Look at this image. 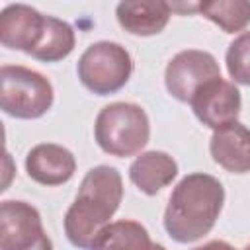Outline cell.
I'll return each instance as SVG.
<instances>
[{"label": "cell", "mask_w": 250, "mask_h": 250, "mask_svg": "<svg viewBox=\"0 0 250 250\" xmlns=\"http://www.w3.org/2000/svg\"><path fill=\"white\" fill-rule=\"evenodd\" d=\"M123 199V180L113 166H94L80 182L74 203L64 215V234L80 250H92Z\"/></svg>", "instance_id": "obj_1"}, {"label": "cell", "mask_w": 250, "mask_h": 250, "mask_svg": "<svg viewBox=\"0 0 250 250\" xmlns=\"http://www.w3.org/2000/svg\"><path fill=\"white\" fill-rule=\"evenodd\" d=\"M223 184L203 172L184 176L170 193L164 211V229L180 244L195 242L209 234L223 211Z\"/></svg>", "instance_id": "obj_2"}, {"label": "cell", "mask_w": 250, "mask_h": 250, "mask_svg": "<svg viewBox=\"0 0 250 250\" xmlns=\"http://www.w3.org/2000/svg\"><path fill=\"white\" fill-rule=\"evenodd\" d=\"M150 137L146 111L131 102H113L96 115L94 139L98 146L117 158H127L145 148Z\"/></svg>", "instance_id": "obj_3"}, {"label": "cell", "mask_w": 250, "mask_h": 250, "mask_svg": "<svg viewBox=\"0 0 250 250\" xmlns=\"http://www.w3.org/2000/svg\"><path fill=\"white\" fill-rule=\"evenodd\" d=\"M53 100V84L41 72L20 64H4L0 68V107L6 115L37 119L51 109Z\"/></svg>", "instance_id": "obj_4"}, {"label": "cell", "mask_w": 250, "mask_h": 250, "mask_svg": "<svg viewBox=\"0 0 250 250\" xmlns=\"http://www.w3.org/2000/svg\"><path fill=\"white\" fill-rule=\"evenodd\" d=\"M76 72L86 90L96 96H109L129 82L133 59L123 45L115 41H98L80 55Z\"/></svg>", "instance_id": "obj_5"}, {"label": "cell", "mask_w": 250, "mask_h": 250, "mask_svg": "<svg viewBox=\"0 0 250 250\" xmlns=\"http://www.w3.org/2000/svg\"><path fill=\"white\" fill-rule=\"evenodd\" d=\"M0 248L2 250H53L43 229L39 211L18 199L0 203Z\"/></svg>", "instance_id": "obj_6"}, {"label": "cell", "mask_w": 250, "mask_h": 250, "mask_svg": "<svg viewBox=\"0 0 250 250\" xmlns=\"http://www.w3.org/2000/svg\"><path fill=\"white\" fill-rule=\"evenodd\" d=\"M221 78V68L217 59L199 49L180 51L170 59L164 70V84L172 98L189 104L199 88Z\"/></svg>", "instance_id": "obj_7"}, {"label": "cell", "mask_w": 250, "mask_h": 250, "mask_svg": "<svg viewBox=\"0 0 250 250\" xmlns=\"http://www.w3.org/2000/svg\"><path fill=\"white\" fill-rule=\"evenodd\" d=\"M191 109L195 117L209 129L217 131L229 123H234L240 115L242 98L234 82L217 78L203 88L197 90V94L191 98Z\"/></svg>", "instance_id": "obj_8"}, {"label": "cell", "mask_w": 250, "mask_h": 250, "mask_svg": "<svg viewBox=\"0 0 250 250\" xmlns=\"http://www.w3.org/2000/svg\"><path fill=\"white\" fill-rule=\"evenodd\" d=\"M45 27V16L27 4H10L0 14V43L6 49L31 53Z\"/></svg>", "instance_id": "obj_9"}, {"label": "cell", "mask_w": 250, "mask_h": 250, "mask_svg": "<svg viewBox=\"0 0 250 250\" xmlns=\"http://www.w3.org/2000/svg\"><path fill=\"white\" fill-rule=\"evenodd\" d=\"M25 172L41 186H62L74 176L76 158L62 145L39 143L25 156Z\"/></svg>", "instance_id": "obj_10"}, {"label": "cell", "mask_w": 250, "mask_h": 250, "mask_svg": "<svg viewBox=\"0 0 250 250\" xmlns=\"http://www.w3.org/2000/svg\"><path fill=\"white\" fill-rule=\"evenodd\" d=\"M209 152L213 160L230 174L250 172V129L234 121L213 131Z\"/></svg>", "instance_id": "obj_11"}, {"label": "cell", "mask_w": 250, "mask_h": 250, "mask_svg": "<svg viewBox=\"0 0 250 250\" xmlns=\"http://www.w3.org/2000/svg\"><path fill=\"white\" fill-rule=\"evenodd\" d=\"M115 16L119 25L139 37H148L160 33L172 16L168 2H154V0H129L119 2L115 8Z\"/></svg>", "instance_id": "obj_12"}, {"label": "cell", "mask_w": 250, "mask_h": 250, "mask_svg": "<svg viewBox=\"0 0 250 250\" xmlns=\"http://www.w3.org/2000/svg\"><path fill=\"white\" fill-rule=\"evenodd\" d=\"M178 176V162L164 150H146L129 166V178L145 195H156Z\"/></svg>", "instance_id": "obj_13"}, {"label": "cell", "mask_w": 250, "mask_h": 250, "mask_svg": "<svg viewBox=\"0 0 250 250\" xmlns=\"http://www.w3.org/2000/svg\"><path fill=\"white\" fill-rule=\"evenodd\" d=\"M74 43L76 37L70 23L53 16H45L43 35L29 55L43 62H59L74 51Z\"/></svg>", "instance_id": "obj_14"}, {"label": "cell", "mask_w": 250, "mask_h": 250, "mask_svg": "<svg viewBox=\"0 0 250 250\" xmlns=\"http://www.w3.org/2000/svg\"><path fill=\"white\" fill-rule=\"evenodd\" d=\"M152 244L148 230L141 223L121 219L102 230L92 250H150Z\"/></svg>", "instance_id": "obj_15"}, {"label": "cell", "mask_w": 250, "mask_h": 250, "mask_svg": "<svg viewBox=\"0 0 250 250\" xmlns=\"http://www.w3.org/2000/svg\"><path fill=\"white\" fill-rule=\"evenodd\" d=\"M197 12L219 25L225 33H238L250 23V2L246 0H213L197 4Z\"/></svg>", "instance_id": "obj_16"}, {"label": "cell", "mask_w": 250, "mask_h": 250, "mask_svg": "<svg viewBox=\"0 0 250 250\" xmlns=\"http://www.w3.org/2000/svg\"><path fill=\"white\" fill-rule=\"evenodd\" d=\"M225 62L232 82L250 86V31H242L230 41Z\"/></svg>", "instance_id": "obj_17"}, {"label": "cell", "mask_w": 250, "mask_h": 250, "mask_svg": "<svg viewBox=\"0 0 250 250\" xmlns=\"http://www.w3.org/2000/svg\"><path fill=\"white\" fill-rule=\"evenodd\" d=\"M193 250H234V246H230L225 240H211V242H205V244H201Z\"/></svg>", "instance_id": "obj_18"}, {"label": "cell", "mask_w": 250, "mask_h": 250, "mask_svg": "<svg viewBox=\"0 0 250 250\" xmlns=\"http://www.w3.org/2000/svg\"><path fill=\"white\" fill-rule=\"evenodd\" d=\"M150 250H166V248H164V246H162V244H156V242H154V244H152V248H150Z\"/></svg>", "instance_id": "obj_19"}, {"label": "cell", "mask_w": 250, "mask_h": 250, "mask_svg": "<svg viewBox=\"0 0 250 250\" xmlns=\"http://www.w3.org/2000/svg\"><path fill=\"white\" fill-rule=\"evenodd\" d=\"M242 250H250V244H246V246H244V248H242Z\"/></svg>", "instance_id": "obj_20"}]
</instances>
